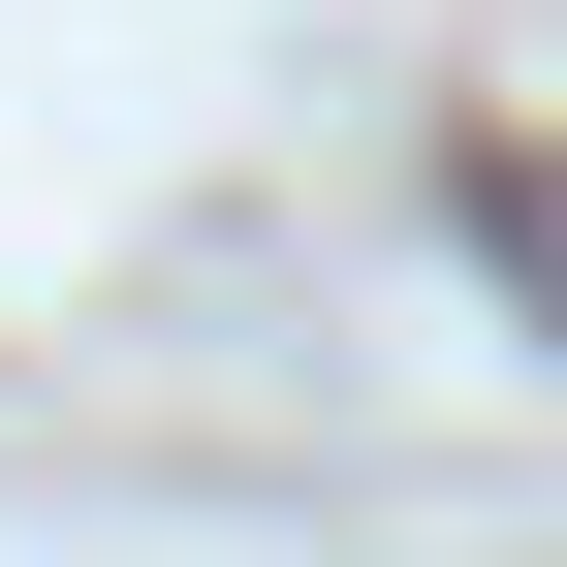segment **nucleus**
<instances>
[{
  "mask_svg": "<svg viewBox=\"0 0 567 567\" xmlns=\"http://www.w3.org/2000/svg\"><path fill=\"white\" fill-rule=\"evenodd\" d=\"M442 221H473V284L567 347V126H473V158H442Z\"/></svg>",
  "mask_w": 567,
  "mask_h": 567,
  "instance_id": "nucleus-1",
  "label": "nucleus"
}]
</instances>
